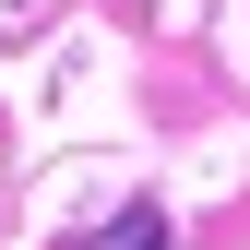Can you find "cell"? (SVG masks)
Masks as SVG:
<instances>
[{"label":"cell","instance_id":"1","mask_svg":"<svg viewBox=\"0 0 250 250\" xmlns=\"http://www.w3.org/2000/svg\"><path fill=\"white\" fill-rule=\"evenodd\" d=\"M72 250H167V203H119L107 227H83Z\"/></svg>","mask_w":250,"mask_h":250}]
</instances>
